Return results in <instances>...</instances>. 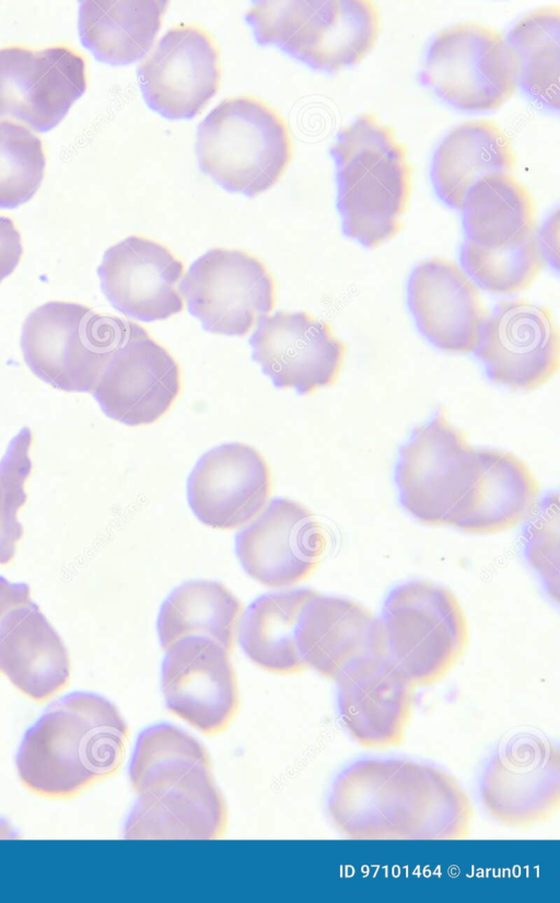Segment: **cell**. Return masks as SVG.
I'll list each match as a JSON object with an SVG mask.
<instances>
[{
  "label": "cell",
  "mask_w": 560,
  "mask_h": 903,
  "mask_svg": "<svg viewBox=\"0 0 560 903\" xmlns=\"http://www.w3.org/2000/svg\"><path fill=\"white\" fill-rule=\"evenodd\" d=\"M335 827L353 840H460L472 804L444 771L406 759H364L335 779L327 801Z\"/></svg>",
  "instance_id": "obj_1"
},
{
  "label": "cell",
  "mask_w": 560,
  "mask_h": 903,
  "mask_svg": "<svg viewBox=\"0 0 560 903\" xmlns=\"http://www.w3.org/2000/svg\"><path fill=\"white\" fill-rule=\"evenodd\" d=\"M128 736L112 702L94 693L68 694L24 734L15 761L20 780L43 797H73L118 772Z\"/></svg>",
  "instance_id": "obj_2"
},
{
  "label": "cell",
  "mask_w": 560,
  "mask_h": 903,
  "mask_svg": "<svg viewBox=\"0 0 560 903\" xmlns=\"http://www.w3.org/2000/svg\"><path fill=\"white\" fill-rule=\"evenodd\" d=\"M331 154L345 234L369 248L395 238L409 206L412 167L394 129L362 114L338 132Z\"/></svg>",
  "instance_id": "obj_3"
},
{
  "label": "cell",
  "mask_w": 560,
  "mask_h": 903,
  "mask_svg": "<svg viewBox=\"0 0 560 903\" xmlns=\"http://www.w3.org/2000/svg\"><path fill=\"white\" fill-rule=\"evenodd\" d=\"M245 19L259 44L330 73L360 63L381 33L371 0L256 1Z\"/></svg>",
  "instance_id": "obj_4"
},
{
  "label": "cell",
  "mask_w": 560,
  "mask_h": 903,
  "mask_svg": "<svg viewBox=\"0 0 560 903\" xmlns=\"http://www.w3.org/2000/svg\"><path fill=\"white\" fill-rule=\"evenodd\" d=\"M196 154L201 171L223 188L255 197L281 178L293 150L281 115L258 97L238 95L199 124Z\"/></svg>",
  "instance_id": "obj_5"
},
{
  "label": "cell",
  "mask_w": 560,
  "mask_h": 903,
  "mask_svg": "<svg viewBox=\"0 0 560 903\" xmlns=\"http://www.w3.org/2000/svg\"><path fill=\"white\" fill-rule=\"evenodd\" d=\"M378 620L382 656L416 687L446 676L468 644V623L459 601L450 589L428 580L394 588Z\"/></svg>",
  "instance_id": "obj_6"
},
{
  "label": "cell",
  "mask_w": 560,
  "mask_h": 903,
  "mask_svg": "<svg viewBox=\"0 0 560 903\" xmlns=\"http://www.w3.org/2000/svg\"><path fill=\"white\" fill-rule=\"evenodd\" d=\"M132 322L74 302L50 301L22 327L25 363L40 380L66 392H92Z\"/></svg>",
  "instance_id": "obj_7"
},
{
  "label": "cell",
  "mask_w": 560,
  "mask_h": 903,
  "mask_svg": "<svg viewBox=\"0 0 560 903\" xmlns=\"http://www.w3.org/2000/svg\"><path fill=\"white\" fill-rule=\"evenodd\" d=\"M421 81L447 104L471 113L500 108L518 86L506 38L478 22L452 25L433 38Z\"/></svg>",
  "instance_id": "obj_8"
},
{
  "label": "cell",
  "mask_w": 560,
  "mask_h": 903,
  "mask_svg": "<svg viewBox=\"0 0 560 903\" xmlns=\"http://www.w3.org/2000/svg\"><path fill=\"white\" fill-rule=\"evenodd\" d=\"M475 462L466 433L438 410L400 450L395 481L401 506L427 525H452Z\"/></svg>",
  "instance_id": "obj_9"
},
{
  "label": "cell",
  "mask_w": 560,
  "mask_h": 903,
  "mask_svg": "<svg viewBox=\"0 0 560 903\" xmlns=\"http://www.w3.org/2000/svg\"><path fill=\"white\" fill-rule=\"evenodd\" d=\"M189 313L209 333L245 336L276 302L273 278L256 256L215 247L197 258L180 282Z\"/></svg>",
  "instance_id": "obj_10"
},
{
  "label": "cell",
  "mask_w": 560,
  "mask_h": 903,
  "mask_svg": "<svg viewBox=\"0 0 560 903\" xmlns=\"http://www.w3.org/2000/svg\"><path fill=\"white\" fill-rule=\"evenodd\" d=\"M212 765L185 762L151 775L136 791L124 837L128 840H213L228 823L224 798Z\"/></svg>",
  "instance_id": "obj_11"
},
{
  "label": "cell",
  "mask_w": 560,
  "mask_h": 903,
  "mask_svg": "<svg viewBox=\"0 0 560 903\" xmlns=\"http://www.w3.org/2000/svg\"><path fill=\"white\" fill-rule=\"evenodd\" d=\"M560 338L551 310L518 298L502 300L487 316L476 355L491 381L532 391L558 371Z\"/></svg>",
  "instance_id": "obj_12"
},
{
  "label": "cell",
  "mask_w": 560,
  "mask_h": 903,
  "mask_svg": "<svg viewBox=\"0 0 560 903\" xmlns=\"http://www.w3.org/2000/svg\"><path fill=\"white\" fill-rule=\"evenodd\" d=\"M164 650L161 687L167 710L205 734L223 731L240 707L230 651L202 635L186 636Z\"/></svg>",
  "instance_id": "obj_13"
},
{
  "label": "cell",
  "mask_w": 560,
  "mask_h": 903,
  "mask_svg": "<svg viewBox=\"0 0 560 903\" xmlns=\"http://www.w3.org/2000/svg\"><path fill=\"white\" fill-rule=\"evenodd\" d=\"M480 799L488 813L512 827L550 820L560 808V753L548 740L520 733L486 767Z\"/></svg>",
  "instance_id": "obj_14"
},
{
  "label": "cell",
  "mask_w": 560,
  "mask_h": 903,
  "mask_svg": "<svg viewBox=\"0 0 560 903\" xmlns=\"http://www.w3.org/2000/svg\"><path fill=\"white\" fill-rule=\"evenodd\" d=\"M86 90L84 58L63 45L0 49V117L39 132L56 127Z\"/></svg>",
  "instance_id": "obj_15"
},
{
  "label": "cell",
  "mask_w": 560,
  "mask_h": 903,
  "mask_svg": "<svg viewBox=\"0 0 560 903\" xmlns=\"http://www.w3.org/2000/svg\"><path fill=\"white\" fill-rule=\"evenodd\" d=\"M137 72L151 109L168 119H189L219 90L220 53L203 27L180 23L161 37Z\"/></svg>",
  "instance_id": "obj_16"
},
{
  "label": "cell",
  "mask_w": 560,
  "mask_h": 903,
  "mask_svg": "<svg viewBox=\"0 0 560 903\" xmlns=\"http://www.w3.org/2000/svg\"><path fill=\"white\" fill-rule=\"evenodd\" d=\"M180 368L171 352L136 323L105 366L92 395L103 413L124 425H151L180 392Z\"/></svg>",
  "instance_id": "obj_17"
},
{
  "label": "cell",
  "mask_w": 560,
  "mask_h": 903,
  "mask_svg": "<svg viewBox=\"0 0 560 903\" xmlns=\"http://www.w3.org/2000/svg\"><path fill=\"white\" fill-rule=\"evenodd\" d=\"M257 324L252 358L277 389L308 395L338 380L346 346L327 322L304 311H278Z\"/></svg>",
  "instance_id": "obj_18"
},
{
  "label": "cell",
  "mask_w": 560,
  "mask_h": 903,
  "mask_svg": "<svg viewBox=\"0 0 560 903\" xmlns=\"http://www.w3.org/2000/svg\"><path fill=\"white\" fill-rule=\"evenodd\" d=\"M326 547L320 523L301 503L276 497L235 535L244 571L269 588H288L310 577Z\"/></svg>",
  "instance_id": "obj_19"
},
{
  "label": "cell",
  "mask_w": 560,
  "mask_h": 903,
  "mask_svg": "<svg viewBox=\"0 0 560 903\" xmlns=\"http://www.w3.org/2000/svg\"><path fill=\"white\" fill-rule=\"evenodd\" d=\"M271 471L262 454L241 442L220 444L206 452L187 481V501L207 526H245L266 507Z\"/></svg>",
  "instance_id": "obj_20"
},
{
  "label": "cell",
  "mask_w": 560,
  "mask_h": 903,
  "mask_svg": "<svg viewBox=\"0 0 560 903\" xmlns=\"http://www.w3.org/2000/svg\"><path fill=\"white\" fill-rule=\"evenodd\" d=\"M97 274L106 299L125 316L162 321L184 309V263L152 239L130 235L110 246Z\"/></svg>",
  "instance_id": "obj_21"
},
{
  "label": "cell",
  "mask_w": 560,
  "mask_h": 903,
  "mask_svg": "<svg viewBox=\"0 0 560 903\" xmlns=\"http://www.w3.org/2000/svg\"><path fill=\"white\" fill-rule=\"evenodd\" d=\"M335 681L340 721L361 746L387 749L404 742L416 686L390 661L364 657Z\"/></svg>",
  "instance_id": "obj_22"
},
{
  "label": "cell",
  "mask_w": 560,
  "mask_h": 903,
  "mask_svg": "<svg viewBox=\"0 0 560 903\" xmlns=\"http://www.w3.org/2000/svg\"><path fill=\"white\" fill-rule=\"evenodd\" d=\"M408 303L418 328L436 348L476 350L488 312L463 267L439 257L420 263L408 282Z\"/></svg>",
  "instance_id": "obj_23"
},
{
  "label": "cell",
  "mask_w": 560,
  "mask_h": 903,
  "mask_svg": "<svg viewBox=\"0 0 560 903\" xmlns=\"http://www.w3.org/2000/svg\"><path fill=\"white\" fill-rule=\"evenodd\" d=\"M295 642L305 667L330 680L359 659L382 656L383 649L380 620L371 611L317 592L299 614Z\"/></svg>",
  "instance_id": "obj_24"
},
{
  "label": "cell",
  "mask_w": 560,
  "mask_h": 903,
  "mask_svg": "<svg viewBox=\"0 0 560 903\" xmlns=\"http://www.w3.org/2000/svg\"><path fill=\"white\" fill-rule=\"evenodd\" d=\"M68 649L32 600L0 617V673L25 696L45 702L70 679Z\"/></svg>",
  "instance_id": "obj_25"
},
{
  "label": "cell",
  "mask_w": 560,
  "mask_h": 903,
  "mask_svg": "<svg viewBox=\"0 0 560 903\" xmlns=\"http://www.w3.org/2000/svg\"><path fill=\"white\" fill-rule=\"evenodd\" d=\"M538 493L532 470L516 455L477 449L471 482L452 526L474 534L512 529L529 517Z\"/></svg>",
  "instance_id": "obj_26"
},
{
  "label": "cell",
  "mask_w": 560,
  "mask_h": 903,
  "mask_svg": "<svg viewBox=\"0 0 560 903\" xmlns=\"http://www.w3.org/2000/svg\"><path fill=\"white\" fill-rule=\"evenodd\" d=\"M516 165L511 138L491 119L464 121L452 128L438 146L431 178L439 197L460 210L469 189L482 177L508 172Z\"/></svg>",
  "instance_id": "obj_27"
},
{
  "label": "cell",
  "mask_w": 560,
  "mask_h": 903,
  "mask_svg": "<svg viewBox=\"0 0 560 903\" xmlns=\"http://www.w3.org/2000/svg\"><path fill=\"white\" fill-rule=\"evenodd\" d=\"M166 8L164 0L80 1V39L100 61L131 63L152 47Z\"/></svg>",
  "instance_id": "obj_28"
},
{
  "label": "cell",
  "mask_w": 560,
  "mask_h": 903,
  "mask_svg": "<svg viewBox=\"0 0 560 903\" xmlns=\"http://www.w3.org/2000/svg\"><path fill=\"white\" fill-rule=\"evenodd\" d=\"M466 240L489 248L510 247L536 235V205L512 173L479 180L460 207Z\"/></svg>",
  "instance_id": "obj_29"
},
{
  "label": "cell",
  "mask_w": 560,
  "mask_h": 903,
  "mask_svg": "<svg viewBox=\"0 0 560 903\" xmlns=\"http://www.w3.org/2000/svg\"><path fill=\"white\" fill-rule=\"evenodd\" d=\"M315 592L311 588L275 591L249 603L236 632L242 650L253 663L278 674L306 668L295 642V626L303 605Z\"/></svg>",
  "instance_id": "obj_30"
},
{
  "label": "cell",
  "mask_w": 560,
  "mask_h": 903,
  "mask_svg": "<svg viewBox=\"0 0 560 903\" xmlns=\"http://www.w3.org/2000/svg\"><path fill=\"white\" fill-rule=\"evenodd\" d=\"M241 612V601L221 582L186 581L161 605L156 621L160 645L166 649L186 636L202 635L231 651Z\"/></svg>",
  "instance_id": "obj_31"
},
{
  "label": "cell",
  "mask_w": 560,
  "mask_h": 903,
  "mask_svg": "<svg viewBox=\"0 0 560 903\" xmlns=\"http://www.w3.org/2000/svg\"><path fill=\"white\" fill-rule=\"evenodd\" d=\"M514 58L518 85L549 111L560 105V8L534 9L522 16L505 37Z\"/></svg>",
  "instance_id": "obj_32"
},
{
  "label": "cell",
  "mask_w": 560,
  "mask_h": 903,
  "mask_svg": "<svg viewBox=\"0 0 560 903\" xmlns=\"http://www.w3.org/2000/svg\"><path fill=\"white\" fill-rule=\"evenodd\" d=\"M463 268L485 290L494 294H515L533 285L546 261L536 235L503 248H489L465 240Z\"/></svg>",
  "instance_id": "obj_33"
},
{
  "label": "cell",
  "mask_w": 560,
  "mask_h": 903,
  "mask_svg": "<svg viewBox=\"0 0 560 903\" xmlns=\"http://www.w3.org/2000/svg\"><path fill=\"white\" fill-rule=\"evenodd\" d=\"M45 165L42 140L21 124L0 120V208L28 201L42 184Z\"/></svg>",
  "instance_id": "obj_34"
},
{
  "label": "cell",
  "mask_w": 560,
  "mask_h": 903,
  "mask_svg": "<svg viewBox=\"0 0 560 903\" xmlns=\"http://www.w3.org/2000/svg\"><path fill=\"white\" fill-rule=\"evenodd\" d=\"M32 441L31 429L22 428L0 460V565L11 563L24 533L18 513L27 498L25 485L33 468Z\"/></svg>",
  "instance_id": "obj_35"
},
{
  "label": "cell",
  "mask_w": 560,
  "mask_h": 903,
  "mask_svg": "<svg viewBox=\"0 0 560 903\" xmlns=\"http://www.w3.org/2000/svg\"><path fill=\"white\" fill-rule=\"evenodd\" d=\"M559 496L547 494L527 518L524 554L548 595L559 598Z\"/></svg>",
  "instance_id": "obj_36"
},
{
  "label": "cell",
  "mask_w": 560,
  "mask_h": 903,
  "mask_svg": "<svg viewBox=\"0 0 560 903\" xmlns=\"http://www.w3.org/2000/svg\"><path fill=\"white\" fill-rule=\"evenodd\" d=\"M23 253L21 234L14 222L0 216V283L20 263Z\"/></svg>",
  "instance_id": "obj_37"
},
{
  "label": "cell",
  "mask_w": 560,
  "mask_h": 903,
  "mask_svg": "<svg viewBox=\"0 0 560 903\" xmlns=\"http://www.w3.org/2000/svg\"><path fill=\"white\" fill-rule=\"evenodd\" d=\"M558 232H559V217L558 211L547 220L542 229L536 234L539 247L546 262H549L555 267H558Z\"/></svg>",
  "instance_id": "obj_38"
}]
</instances>
